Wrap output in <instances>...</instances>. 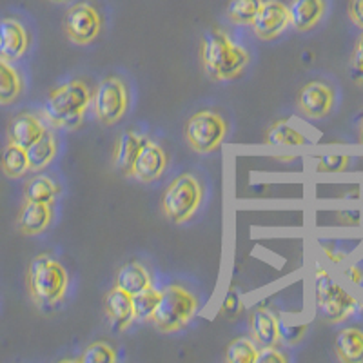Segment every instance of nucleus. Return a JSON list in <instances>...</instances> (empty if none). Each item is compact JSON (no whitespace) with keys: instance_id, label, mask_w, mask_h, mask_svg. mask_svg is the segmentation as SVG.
Returning a JSON list of instances; mask_svg holds the SVG:
<instances>
[{"instance_id":"obj_1","label":"nucleus","mask_w":363,"mask_h":363,"mask_svg":"<svg viewBox=\"0 0 363 363\" xmlns=\"http://www.w3.org/2000/svg\"><path fill=\"white\" fill-rule=\"evenodd\" d=\"M200 60L206 74L216 82H229L242 77L251 64V55L236 44L222 28H211L200 44Z\"/></svg>"},{"instance_id":"obj_2","label":"nucleus","mask_w":363,"mask_h":363,"mask_svg":"<svg viewBox=\"0 0 363 363\" xmlns=\"http://www.w3.org/2000/svg\"><path fill=\"white\" fill-rule=\"evenodd\" d=\"M91 95L93 91L89 84L82 79L53 87L44 104L45 120L55 128H79L91 108Z\"/></svg>"},{"instance_id":"obj_3","label":"nucleus","mask_w":363,"mask_h":363,"mask_svg":"<svg viewBox=\"0 0 363 363\" xmlns=\"http://www.w3.org/2000/svg\"><path fill=\"white\" fill-rule=\"evenodd\" d=\"M69 277L62 264L50 255L35 256L28 269V289L38 307H53L67 293Z\"/></svg>"},{"instance_id":"obj_4","label":"nucleus","mask_w":363,"mask_h":363,"mask_svg":"<svg viewBox=\"0 0 363 363\" xmlns=\"http://www.w3.org/2000/svg\"><path fill=\"white\" fill-rule=\"evenodd\" d=\"M316 309L327 323H342L354 316L362 303L323 267L316 269Z\"/></svg>"},{"instance_id":"obj_5","label":"nucleus","mask_w":363,"mask_h":363,"mask_svg":"<svg viewBox=\"0 0 363 363\" xmlns=\"http://www.w3.org/2000/svg\"><path fill=\"white\" fill-rule=\"evenodd\" d=\"M203 202V184L193 173L174 178L162 194V211L173 223H186L196 215Z\"/></svg>"},{"instance_id":"obj_6","label":"nucleus","mask_w":363,"mask_h":363,"mask_svg":"<svg viewBox=\"0 0 363 363\" xmlns=\"http://www.w3.org/2000/svg\"><path fill=\"white\" fill-rule=\"evenodd\" d=\"M199 311V298L182 285H169L162 291L160 303L153 323L165 335L178 333L191 322Z\"/></svg>"},{"instance_id":"obj_7","label":"nucleus","mask_w":363,"mask_h":363,"mask_svg":"<svg viewBox=\"0 0 363 363\" xmlns=\"http://www.w3.org/2000/svg\"><path fill=\"white\" fill-rule=\"evenodd\" d=\"M229 133V124L222 113L215 109H202L187 118L184 136L194 153L209 155L220 147Z\"/></svg>"},{"instance_id":"obj_8","label":"nucleus","mask_w":363,"mask_h":363,"mask_svg":"<svg viewBox=\"0 0 363 363\" xmlns=\"http://www.w3.org/2000/svg\"><path fill=\"white\" fill-rule=\"evenodd\" d=\"M91 108L104 125H113L124 118L129 108V89L124 79L109 74L100 80L91 95Z\"/></svg>"},{"instance_id":"obj_9","label":"nucleus","mask_w":363,"mask_h":363,"mask_svg":"<svg viewBox=\"0 0 363 363\" xmlns=\"http://www.w3.org/2000/svg\"><path fill=\"white\" fill-rule=\"evenodd\" d=\"M102 15L91 2H77L66 11L64 31L67 38L77 45H87L95 42L102 31Z\"/></svg>"},{"instance_id":"obj_10","label":"nucleus","mask_w":363,"mask_h":363,"mask_svg":"<svg viewBox=\"0 0 363 363\" xmlns=\"http://www.w3.org/2000/svg\"><path fill=\"white\" fill-rule=\"evenodd\" d=\"M291 26L289 6L281 0H264L260 11L252 21V33L260 40H277Z\"/></svg>"},{"instance_id":"obj_11","label":"nucleus","mask_w":363,"mask_h":363,"mask_svg":"<svg viewBox=\"0 0 363 363\" xmlns=\"http://www.w3.org/2000/svg\"><path fill=\"white\" fill-rule=\"evenodd\" d=\"M298 109L307 118L322 120L330 115L336 104V93L333 86L323 80H313L307 82L298 93Z\"/></svg>"},{"instance_id":"obj_12","label":"nucleus","mask_w":363,"mask_h":363,"mask_svg":"<svg viewBox=\"0 0 363 363\" xmlns=\"http://www.w3.org/2000/svg\"><path fill=\"white\" fill-rule=\"evenodd\" d=\"M167 164H169L167 151H165L160 144H157V142L149 140L147 138L145 144L142 145L140 153L136 157L135 164H133V169L129 177L142 182V184H149V182L158 180V178L165 173Z\"/></svg>"},{"instance_id":"obj_13","label":"nucleus","mask_w":363,"mask_h":363,"mask_svg":"<svg viewBox=\"0 0 363 363\" xmlns=\"http://www.w3.org/2000/svg\"><path fill=\"white\" fill-rule=\"evenodd\" d=\"M29 50V33L17 18H2L0 21V57L15 62Z\"/></svg>"},{"instance_id":"obj_14","label":"nucleus","mask_w":363,"mask_h":363,"mask_svg":"<svg viewBox=\"0 0 363 363\" xmlns=\"http://www.w3.org/2000/svg\"><path fill=\"white\" fill-rule=\"evenodd\" d=\"M48 131L45 124L33 113H18L8 125V140L28 149Z\"/></svg>"},{"instance_id":"obj_15","label":"nucleus","mask_w":363,"mask_h":363,"mask_svg":"<svg viewBox=\"0 0 363 363\" xmlns=\"http://www.w3.org/2000/svg\"><path fill=\"white\" fill-rule=\"evenodd\" d=\"M51 220H53L51 203L29 202V200H26V203L18 211V231L28 236L42 235L51 225Z\"/></svg>"},{"instance_id":"obj_16","label":"nucleus","mask_w":363,"mask_h":363,"mask_svg":"<svg viewBox=\"0 0 363 363\" xmlns=\"http://www.w3.org/2000/svg\"><path fill=\"white\" fill-rule=\"evenodd\" d=\"M249 329H251V338L260 347L278 345L281 342L280 320L267 307H258L251 314Z\"/></svg>"},{"instance_id":"obj_17","label":"nucleus","mask_w":363,"mask_h":363,"mask_svg":"<svg viewBox=\"0 0 363 363\" xmlns=\"http://www.w3.org/2000/svg\"><path fill=\"white\" fill-rule=\"evenodd\" d=\"M291 26L300 33H307L323 21L327 0H293L289 6Z\"/></svg>"},{"instance_id":"obj_18","label":"nucleus","mask_w":363,"mask_h":363,"mask_svg":"<svg viewBox=\"0 0 363 363\" xmlns=\"http://www.w3.org/2000/svg\"><path fill=\"white\" fill-rule=\"evenodd\" d=\"M145 140H147L145 136L138 135V133L131 131V129L122 133L118 136V140H116L115 149H113V165H115V169L125 174V177H129L133 169V164H135L136 157L140 153V149L145 144Z\"/></svg>"},{"instance_id":"obj_19","label":"nucleus","mask_w":363,"mask_h":363,"mask_svg":"<svg viewBox=\"0 0 363 363\" xmlns=\"http://www.w3.org/2000/svg\"><path fill=\"white\" fill-rule=\"evenodd\" d=\"M104 311L109 316V320L115 323L116 330H125L135 322L133 296L116 285L104 298Z\"/></svg>"},{"instance_id":"obj_20","label":"nucleus","mask_w":363,"mask_h":363,"mask_svg":"<svg viewBox=\"0 0 363 363\" xmlns=\"http://www.w3.org/2000/svg\"><path fill=\"white\" fill-rule=\"evenodd\" d=\"M116 287L124 289L131 296L142 293V291L153 287V277L151 272L140 264V262H128L116 272Z\"/></svg>"},{"instance_id":"obj_21","label":"nucleus","mask_w":363,"mask_h":363,"mask_svg":"<svg viewBox=\"0 0 363 363\" xmlns=\"http://www.w3.org/2000/svg\"><path fill=\"white\" fill-rule=\"evenodd\" d=\"M335 351L340 362L363 363V330L358 327H345L335 340Z\"/></svg>"},{"instance_id":"obj_22","label":"nucleus","mask_w":363,"mask_h":363,"mask_svg":"<svg viewBox=\"0 0 363 363\" xmlns=\"http://www.w3.org/2000/svg\"><path fill=\"white\" fill-rule=\"evenodd\" d=\"M307 142L309 140L291 125L289 120H277L265 131V144L271 147H300Z\"/></svg>"},{"instance_id":"obj_23","label":"nucleus","mask_w":363,"mask_h":363,"mask_svg":"<svg viewBox=\"0 0 363 363\" xmlns=\"http://www.w3.org/2000/svg\"><path fill=\"white\" fill-rule=\"evenodd\" d=\"M24 89V80L17 67L13 66L9 60L0 57V106H9Z\"/></svg>"},{"instance_id":"obj_24","label":"nucleus","mask_w":363,"mask_h":363,"mask_svg":"<svg viewBox=\"0 0 363 363\" xmlns=\"http://www.w3.org/2000/svg\"><path fill=\"white\" fill-rule=\"evenodd\" d=\"M57 151H58L57 136H55L51 131H45L40 140L35 142L31 147H28L29 171L45 169V167L55 160Z\"/></svg>"},{"instance_id":"obj_25","label":"nucleus","mask_w":363,"mask_h":363,"mask_svg":"<svg viewBox=\"0 0 363 363\" xmlns=\"http://www.w3.org/2000/svg\"><path fill=\"white\" fill-rule=\"evenodd\" d=\"M60 193H62V187L58 186L53 178L45 177V174L33 177L24 186V196L29 202L53 203Z\"/></svg>"},{"instance_id":"obj_26","label":"nucleus","mask_w":363,"mask_h":363,"mask_svg":"<svg viewBox=\"0 0 363 363\" xmlns=\"http://www.w3.org/2000/svg\"><path fill=\"white\" fill-rule=\"evenodd\" d=\"M0 167L4 171L6 177L9 178H21L29 171V158L28 149L9 142L2 153H0Z\"/></svg>"},{"instance_id":"obj_27","label":"nucleus","mask_w":363,"mask_h":363,"mask_svg":"<svg viewBox=\"0 0 363 363\" xmlns=\"http://www.w3.org/2000/svg\"><path fill=\"white\" fill-rule=\"evenodd\" d=\"M162 291H157L155 287L142 291V293L133 296V313H135V322H153L155 313L160 303Z\"/></svg>"},{"instance_id":"obj_28","label":"nucleus","mask_w":363,"mask_h":363,"mask_svg":"<svg viewBox=\"0 0 363 363\" xmlns=\"http://www.w3.org/2000/svg\"><path fill=\"white\" fill-rule=\"evenodd\" d=\"M264 0H229L225 15L235 26H251Z\"/></svg>"},{"instance_id":"obj_29","label":"nucleus","mask_w":363,"mask_h":363,"mask_svg":"<svg viewBox=\"0 0 363 363\" xmlns=\"http://www.w3.org/2000/svg\"><path fill=\"white\" fill-rule=\"evenodd\" d=\"M258 343L252 338H236L225 349L227 363H256L258 359Z\"/></svg>"},{"instance_id":"obj_30","label":"nucleus","mask_w":363,"mask_h":363,"mask_svg":"<svg viewBox=\"0 0 363 363\" xmlns=\"http://www.w3.org/2000/svg\"><path fill=\"white\" fill-rule=\"evenodd\" d=\"M118 359L115 347L108 342H93L79 358L80 363H115Z\"/></svg>"},{"instance_id":"obj_31","label":"nucleus","mask_w":363,"mask_h":363,"mask_svg":"<svg viewBox=\"0 0 363 363\" xmlns=\"http://www.w3.org/2000/svg\"><path fill=\"white\" fill-rule=\"evenodd\" d=\"M351 164V157L349 155H323L318 158L316 162V171L318 173H343Z\"/></svg>"},{"instance_id":"obj_32","label":"nucleus","mask_w":363,"mask_h":363,"mask_svg":"<svg viewBox=\"0 0 363 363\" xmlns=\"http://www.w3.org/2000/svg\"><path fill=\"white\" fill-rule=\"evenodd\" d=\"M289 358L278 349V345H267L262 347L258 351V359L256 363H287Z\"/></svg>"},{"instance_id":"obj_33","label":"nucleus","mask_w":363,"mask_h":363,"mask_svg":"<svg viewBox=\"0 0 363 363\" xmlns=\"http://www.w3.org/2000/svg\"><path fill=\"white\" fill-rule=\"evenodd\" d=\"M347 13H349L352 24L363 31V0H349Z\"/></svg>"},{"instance_id":"obj_34","label":"nucleus","mask_w":363,"mask_h":363,"mask_svg":"<svg viewBox=\"0 0 363 363\" xmlns=\"http://www.w3.org/2000/svg\"><path fill=\"white\" fill-rule=\"evenodd\" d=\"M345 277L349 278V281H351L352 285L363 289V271L358 265H349V267L345 269Z\"/></svg>"},{"instance_id":"obj_35","label":"nucleus","mask_w":363,"mask_h":363,"mask_svg":"<svg viewBox=\"0 0 363 363\" xmlns=\"http://www.w3.org/2000/svg\"><path fill=\"white\" fill-rule=\"evenodd\" d=\"M352 67H363V33L356 42L354 51H352Z\"/></svg>"},{"instance_id":"obj_36","label":"nucleus","mask_w":363,"mask_h":363,"mask_svg":"<svg viewBox=\"0 0 363 363\" xmlns=\"http://www.w3.org/2000/svg\"><path fill=\"white\" fill-rule=\"evenodd\" d=\"M352 79H354V82H358L359 86H363V67H352Z\"/></svg>"},{"instance_id":"obj_37","label":"nucleus","mask_w":363,"mask_h":363,"mask_svg":"<svg viewBox=\"0 0 363 363\" xmlns=\"http://www.w3.org/2000/svg\"><path fill=\"white\" fill-rule=\"evenodd\" d=\"M325 255L329 256V258H330V260H333V262H342L343 258H345V255H343V252H338V255H336V252L330 251L329 247H325Z\"/></svg>"},{"instance_id":"obj_38","label":"nucleus","mask_w":363,"mask_h":363,"mask_svg":"<svg viewBox=\"0 0 363 363\" xmlns=\"http://www.w3.org/2000/svg\"><path fill=\"white\" fill-rule=\"evenodd\" d=\"M51 2H55V4H67L69 0H51Z\"/></svg>"},{"instance_id":"obj_39","label":"nucleus","mask_w":363,"mask_h":363,"mask_svg":"<svg viewBox=\"0 0 363 363\" xmlns=\"http://www.w3.org/2000/svg\"><path fill=\"white\" fill-rule=\"evenodd\" d=\"M359 142L363 144V125H359Z\"/></svg>"},{"instance_id":"obj_40","label":"nucleus","mask_w":363,"mask_h":363,"mask_svg":"<svg viewBox=\"0 0 363 363\" xmlns=\"http://www.w3.org/2000/svg\"><path fill=\"white\" fill-rule=\"evenodd\" d=\"M362 125H363V116H362Z\"/></svg>"}]
</instances>
